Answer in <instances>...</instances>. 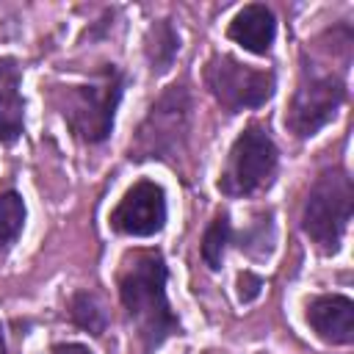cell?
<instances>
[{"instance_id": "6da1fadb", "label": "cell", "mask_w": 354, "mask_h": 354, "mask_svg": "<svg viewBox=\"0 0 354 354\" xmlns=\"http://www.w3.org/2000/svg\"><path fill=\"white\" fill-rule=\"evenodd\" d=\"M169 268L160 249H127L116 271L119 301L141 340L144 354H155L169 337L183 335L180 318L166 296Z\"/></svg>"}, {"instance_id": "7a4b0ae2", "label": "cell", "mask_w": 354, "mask_h": 354, "mask_svg": "<svg viewBox=\"0 0 354 354\" xmlns=\"http://www.w3.org/2000/svg\"><path fill=\"white\" fill-rule=\"evenodd\" d=\"M127 88V75L116 64L97 66L80 83H61L50 88V100L69 133L83 144H102L113 133L116 108Z\"/></svg>"}, {"instance_id": "3957f363", "label": "cell", "mask_w": 354, "mask_h": 354, "mask_svg": "<svg viewBox=\"0 0 354 354\" xmlns=\"http://www.w3.org/2000/svg\"><path fill=\"white\" fill-rule=\"evenodd\" d=\"M351 205H354V185L348 171L343 166L324 169L310 185L301 210V230L318 246V252L335 254L340 249L351 221Z\"/></svg>"}, {"instance_id": "277c9868", "label": "cell", "mask_w": 354, "mask_h": 354, "mask_svg": "<svg viewBox=\"0 0 354 354\" xmlns=\"http://www.w3.org/2000/svg\"><path fill=\"white\" fill-rule=\"evenodd\" d=\"M191 136V94L180 83L169 86L144 116L136 138L130 141V160H166L174 163L183 155Z\"/></svg>"}, {"instance_id": "5b68a950", "label": "cell", "mask_w": 354, "mask_h": 354, "mask_svg": "<svg viewBox=\"0 0 354 354\" xmlns=\"http://www.w3.org/2000/svg\"><path fill=\"white\" fill-rule=\"evenodd\" d=\"M277 169L279 149L271 133L263 124L252 122L235 136L216 185L224 196H254L271 188V183L277 180Z\"/></svg>"}, {"instance_id": "8992f818", "label": "cell", "mask_w": 354, "mask_h": 354, "mask_svg": "<svg viewBox=\"0 0 354 354\" xmlns=\"http://www.w3.org/2000/svg\"><path fill=\"white\" fill-rule=\"evenodd\" d=\"M202 77L210 97L227 113L263 108L277 91V75L271 69L249 66L230 53H213L205 61Z\"/></svg>"}, {"instance_id": "52a82bcc", "label": "cell", "mask_w": 354, "mask_h": 354, "mask_svg": "<svg viewBox=\"0 0 354 354\" xmlns=\"http://www.w3.org/2000/svg\"><path fill=\"white\" fill-rule=\"evenodd\" d=\"M346 94L348 88L340 72H332V69L321 72L315 64L304 61L296 91L285 113V127L296 138H313L318 130H324L335 119V113L346 102Z\"/></svg>"}, {"instance_id": "ba28073f", "label": "cell", "mask_w": 354, "mask_h": 354, "mask_svg": "<svg viewBox=\"0 0 354 354\" xmlns=\"http://www.w3.org/2000/svg\"><path fill=\"white\" fill-rule=\"evenodd\" d=\"M108 224L127 238H152L166 227V191L155 180L133 183L119 205L111 210Z\"/></svg>"}, {"instance_id": "9c48e42d", "label": "cell", "mask_w": 354, "mask_h": 354, "mask_svg": "<svg viewBox=\"0 0 354 354\" xmlns=\"http://www.w3.org/2000/svg\"><path fill=\"white\" fill-rule=\"evenodd\" d=\"M304 318L329 346H348L354 340V301L343 293L313 296L304 307Z\"/></svg>"}, {"instance_id": "30bf717a", "label": "cell", "mask_w": 354, "mask_h": 354, "mask_svg": "<svg viewBox=\"0 0 354 354\" xmlns=\"http://www.w3.org/2000/svg\"><path fill=\"white\" fill-rule=\"evenodd\" d=\"M227 36L252 55H268L277 39V17L263 3L243 6L227 25Z\"/></svg>"}, {"instance_id": "8fae6325", "label": "cell", "mask_w": 354, "mask_h": 354, "mask_svg": "<svg viewBox=\"0 0 354 354\" xmlns=\"http://www.w3.org/2000/svg\"><path fill=\"white\" fill-rule=\"evenodd\" d=\"M22 66L17 58H0V144H14L25 133Z\"/></svg>"}, {"instance_id": "7c38bea8", "label": "cell", "mask_w": 354, "mask_h": 354, "mask_svg": "<svg viewBox=\"0 0 354 354\" xmlns=\"http://www.w3.org/2000/svg\"><path fill=\"white\" fill-rule=\"evenodd\" d=\"M180 30L174 28L171 19H155L149 22L144 33V58L149 64L152 75H163L171 69L177 53H180Z\"/></svg>"}, {"instance_id": "4fadbf2b", "label": "cell", "mask_w": 354, "mask_h": 354, "mask_svg": "<svg viewBox=\"0 0 354 354\" xmlns=\"http://www.w3.org/2000/svg\"><path fill=\"white\" fill-rule=\"evenodd\" d=\"M232 224H230V213L221 210L216 213V218L207 224L205 235H202V260L210 271H218L221 263H224V254L227 249L232 246Z\"/></svg>"}, {"instance_id": "5bb4252c", "label": "cell", "mask_w": 354, "mask_h": 354, "mask_svg": "<svg viewBox=\"0 0 354 354\" xmlns=\"http://www.w3.org/2000/svg\"><path fill=\"white\" fill-rule=\"evenodd\" d=\"M25 218H28V207L22 194H17L14 188L0 194V252L11 249L22 230H25Z\"/></svg>"}, {"instance_id": "9a60e30c", "label": "cell", "mask_w": 354, "mask_h": 354, "mask_svg": "<svg viewBox=\"0 0 354 354\" xmlns=\"http://www.w3.org/2000/svg\"><path fill=\"white\" fill-rule=\"evenodd\" d=\"M69 318H72L75 326L86 329L94 337H100L108 329V313L102 310V304L97 301V296L88 293V290L72 293V299H69Z\"/></svg>"}, {"instance_id": "2e32d148", "label": "cell", "mask_w": 354, "mask_h": 354, "mask_svg": "<svg viewBox=\"0 0 354 354\" xmlns=\"http://www.w3.org/2000/svg\"><path fill=\"white\" fill-rule=\"evenodd\" d=\"M232 243H235L241 252H246L249 257H257V260L268 257L271 249H274V221H271V210L260 213L257 221H254L249 230L232 232Z\"/></svg>"}, {"instance_id": "e0dca14e", "label": "cell", "mask_w": 354, "mask_h": 354, "mask_svg": "<svg viewBox=\"0 0 354 354\" xmlns=\"http://www.w3.org/2000/svg\"><path fill=\"white\" fill-rule=\"evenodd\" d=\"M263 288H266V279L260 274H254V271H241L238 279H235V293H238V301L241 304L254 301L263 293Z\"/></svg>"}, {"instance_id": "ac0fdd59", "label": "cell", "mask_w": 354, "mask_h": 354, "mask_svg": "<svg viewBox=\"0 0 354 354\" xmlns=\"http://www.w3.org/2000/svg\"><path fill=\"white\" fill-rule=\"evenodd\" d=\"M50 354H94V351L83 343H55L50 348Z\"/></svg>"}, {"instance_id": "d6986e66", "label": "cell", "mask_w": 354, "mask_h": 354, "mask_svg": "<svg viewBox=\"0 0 354 354\" xmlns=\"http://www.w3.org/2000/svg\"><path fill=\"white\" fill-rule=\"evenodd\" d=\"M0 354H6V337H3V324H0Z\"/></svg>"}]
</instances>
